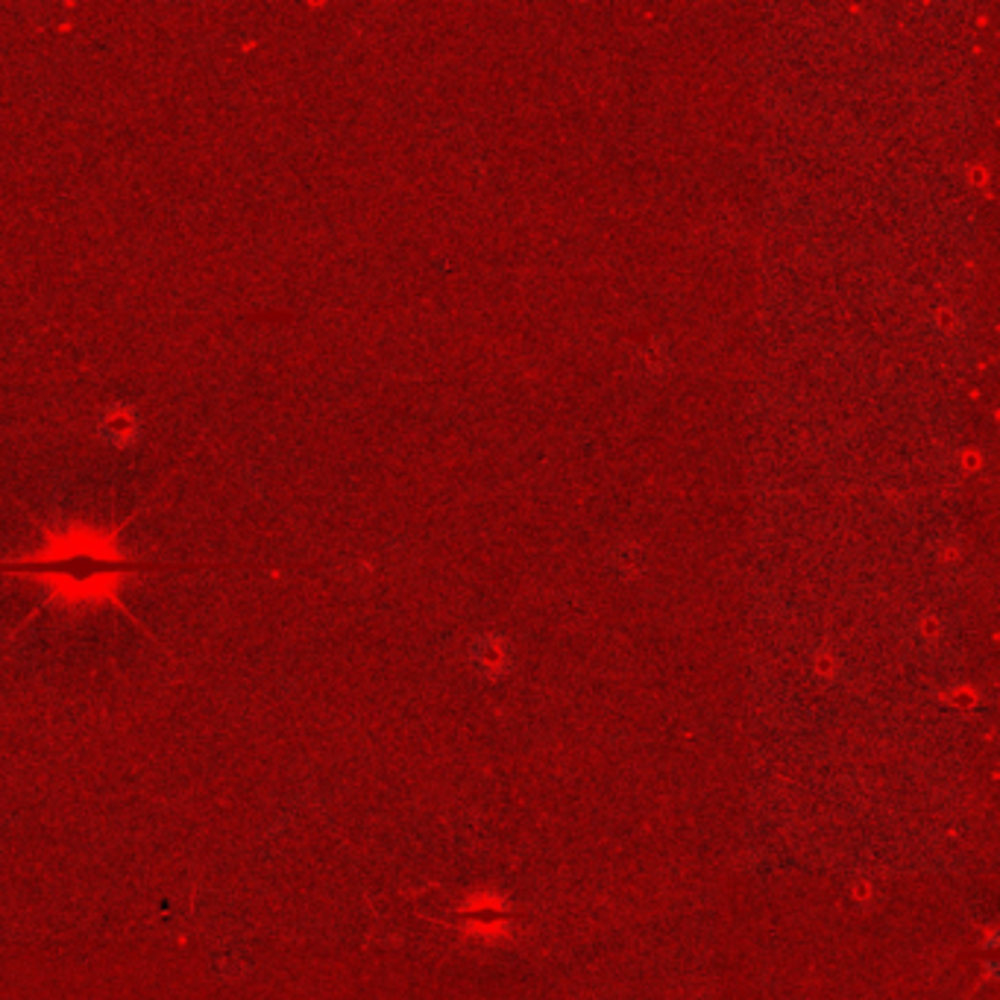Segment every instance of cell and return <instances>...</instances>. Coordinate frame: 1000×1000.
Wrapping results in <instances>:
<instances>
[{
  "label": "cell",
  "mask_w": 1000,
  "mask_h": 1000,
  "mask_svg": "<svg viewBox=\"0 0 1000 1000\" xmlns=\"http://www.w3.org/2000/svg\"><path fill=\"white\" fill-rule=\"evenodd\" d=\"M97 432H100V437H103L109 446L124 449V446H129V443L138 437V413H135L133 405L126 403L107 405V408L100 411Z\"/></svg>",
  "instance_id": "1"
}]
</instances>
